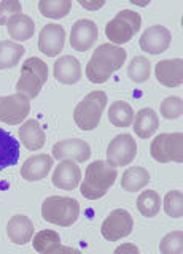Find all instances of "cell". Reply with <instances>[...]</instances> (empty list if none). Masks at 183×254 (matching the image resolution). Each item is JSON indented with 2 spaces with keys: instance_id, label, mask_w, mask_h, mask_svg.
<instances>
[{
  "instance_id": "6da1fadb",
  "label": "cell",
  "mask_w": 183,
  "mask_h": 254,
  "mask_svg": "<svg viewBox=\"0 0 183 254\" xmlns=\"http://www.w3.org/2000/svg\"><path fill=\"white\" fill-rule=\"evenodd\" d=\"M126 62V50L121 46L103 43L95 48L90 62L86 65V76L94 84L108 81L111 73L123 67Z\"/></svg>"
},
{
  "instance_id": "7a4b0ae2",
  "label": "cell",
  "mask_w": 183,
  "mask_h": 254,
  "mask_svg": "<svg viewBox=\"0 0 183 254\" xmlns=\"http://www.w3.org/2000/svg\"><path fill=\"white\" fill-rule=\"evenodd\" d=\"M118 177L116 169L110 165L107 161H94L88 165L86 177L82 183V195L88 200H95V198L103 197L108 189L115 185Z\"/></svg>"
},
{
  "instance_id": "3957f363",
  "label": "cell",
  "mask_w": 183,
  "mask_h": 254,
  "mask_svg": "<svg viewBox=\"0 0 183 254\" xmlns=\"http://www.w3.org/2000/svg\"><path fill=\"white\" fill-rule=\"evenodd\" d=\"M42 216L50 224L69 227L80 216V203L72 197L51 195L42 203Z\"/></svg>"
},
{
  "instance_id": "277c9868",
  "label": "cell",
  "mask_w": 183,
  "mask_h": 254,
  "mask_svg": "<svg viewBox=\"0 0 183 254\" xmlns=\"http://www.w3.org/2000/svg\"><path fill=\"white\" fill-rule=\"evenodd\" d=\"M108 97L103 91H92L74 110V121L82 130H94L100 123L102 111L107 107Z\"/></svg>"
},
{
  "instance_id": "5b68a950",
  "label": "cell",
  "mask_w": 183,
  "mask_h": 254,
  "mask_svg": "<svg viewBox=\"0 0 183 254\" xmlns=\"http://www.w3.org/2000/svg\"><path fill=\"white\" fill-rule=\"evenodd\" d=\"M48 81V65L38 58H29L21 67V75L16 83V91L26 94L29 99L38 97Z\"/></svg>"
},
{
  "instance_id": "8992f818",
  "label": "cell",
  "mask_w": 183,
  "mask_h": 254,
  "mask_svg": "<svg viewBox=\"0 0 183 254\" xmlns=\"http://www.w3.org/2000/svg\"><path fill=\"white\" fill-rule=\"evenodd\" d=\"M142 26V16L134 10H121L105 26V35L111 45H123L131 42Z\"/></svg>"
},
{
  "instance_id": "52a82bcc",
  "label": "cell",
  "mask_w": 183,
  "mask_h": 254,
  "mask_svg": "<svg viewBox=\"0 0 183 254\" xmlns=\"http://www.w3.org/2000/svg\"><path fill=\"white\" fill-rule=\"evenodd\" d=\"M150 154L155 161L166 164V162H183V133H159L155 140L151 141Z\"/></svg>"
},
{
  "instance_id": "ba28073f",
  "label": "cell",
  "mask_w": 183,
  "mask_h": 254,
  "mask_svg": "<svg viewBox=\"0 0 183 254\" xmlns=\"http://www.w3.org/2000/svg\"><path fill=\"white\" fill-rule=\"evenodd\" d=\"M30 113V99L26 94L16 92L0 97V123L16 126L26 121Z\"/></svg>"
},
{
  "instance_id": "9c48e42d",
  "label": "cell",
  "mask_w": 183,
  "mask_h": 254,
  "mask_svg": "<svg viewBox=\"0 0 183 254\" xmlns=\"http://www.w3.org/2000/svg\"><path fill=\"white\" fill-rule=\"evenodd\" d=\"M132 229H134L132 214L124 208H116L102 222L100 234L107 242H118L121 238L131 235Z\"/></svg>"
},
{
  "instance_id": "30bf717a",
  "label": "cell",
  "mask_w": 183,
  "mask_h": 254,
  "mask_svg": "<svg viewBox=\"0 0 183 254\" xmlns=\"http://www.w3.org/2000/svg\"><path fill=\"white\" fill-rule=\"evenodd\" d=\"M135 154H137V143L129 133L116 135L107 146V162L115 169L131 164Z\"/></svg>"
},
{
  "instance_id": "8fae6325",
  "label": "cell",
  "mask_w": 183,
  "mask_h": 254,
  "mask_svg": "<svg viewBox=\"0 0 183 254\" xmlns=\"http://www.w3.org/2000/svg\"><path fill=\"white\" fill-rule=\"evenodd\" d=\"M171 42H172L171 30L161 26V24H155V26L148 27L140 35L139 45L140 50L148 54H161L171 46Z\"/></svg>"
},
{
  "instance_id": "7c38bea8",
  "label": "cell",
  "mask_w": 183,
  "mask_h": 254,
  "mask_svg": "<svg viewBox=\"0 0 183 254\" xmlns=\"http://www.w3.org/2000/svg\"><path fill=\"white\" fill-rule=\"evenodd\" d=\"M99 37V29L91 19H78L70 30V45L75 51L85 53L95 43Z\"/></svg>"
},
{
  "instance_id": "4fadbf2b",
  "label": "cell",
  "mask_w": 183,
  "mask_h": 254,
  "mask_svg": "<svg viewBox=\"0 0 183 254\" xmlns=\"http://www.w3.org/2000/svg\"><path fill=\"white\" fill-rule=\"evenodd\" d=\"M66 43V29L61 24H48L38 35V51L48 58H54L64 50Z\"/></svg>"
},
{
  "instance_id": "5bb4252c",
  "label": "cell",
  "mask_w": 183,
  "mask_h": 254,
  "mask_svg": "<svg viewBox=\"0 0 183 254\" xmlns=\"http://www.w3.org/2000/svg\"><path fill=\"white\" fill-rule=\"evenodd\" d=\"M91 156V146L82 138L61 140L53 146V157L58 161L72 159L77 162H86Z\"/></svg>"
},
{
  "instance_id": "9a60e30c",
  "label": "cell",
  "mask_w": 183,
  "mask_h": 254,
  "mask_svg": "<svg viewBox=\"0 0 183 254\" xmlns=\"http://www.w3.org/2000/svg\"><path fill=\"white\" fill-rule=\"evenodd\" d=\"M51 181L58 189L74 190L82 181V170H80L77 162L70 161V159H64L56 165Z\"/></svg>"
},
{
  "instance_id": "2e32d148",
  "label": "cell",
  "mask_w": 183,
  "mask_h": 254,
  "mask_svg": "<svg viewBox=\"0 0 183 254\" xmlns=\"http://www.w3.org/2000/svg\"><path fill=\"white\" fill-rule=\"evenodd\" d=\"M156 79L163 86L177 87L183 83V61L182 59H166L159 61L155 67Z\"/></svg>"
},
{
  "instance_id": "e0dca14e",
  "label": "cell",
  "mask_w": 183,
  "mask_h": 254,
  "mask_svg": "<svg viewBox=\"0 0 183 254\" xmlns=\"http://www.w3.org/2000/svg\"><path fill=\"white\" fill-rule=\"evenodd\" d=\"M32 246L37 253L42 254H77V250L69 248V246L61 245V237L56 230H40L32 240Z\"/></svg>"
},
{
  "instance_id": "ac0fdd59",
  "label": "cell",
  "mask_w": 183,
  "mask_h": 254,
  "mask_svg": "<svg viewBox=\"0 0 183 254\" xmlns=\"http://www.w3.org/2000/svg\"><path fill=\"white\" fill-rule=\"evenodd\" d=\"M53 167V157L50 154H35L26 159L21 167V177L26 181H40L48 177Z\"/></svg>"
},
{
  "instance_id": "d6986e66",
  "label": "cell",
  "mask_w": 183,
  "mask_h": 254,
  "mask_svg": "<svg viewBox=\"0 0 183 254\" xmlns=\"http://www.w3.org/2000/svg\"><path fill=\"white\" fill-rule=\"evenodd\" d=\"M54 78L59 83L72 86L82 78V65L74 56H62L54 62Z\"/></svg>"
},
{
  "instance_id": "ffe728a7",
  "label": "cell",
  "mask_w": 183,
  "mask_h": 254,
  "mask_svg": "<svg viewBox=\"0 0 183 254\" xmlns=\"http://www.w3.org/2000/svg\"><path fill=\"white\" fill-rule=\"evenodd\" d=\"M6 235L14 245H26L34 237V224L26 214H14L6 224Z\"/></svg>"
},
{
  "instance_id": "44dd1931",
  "label": "cell",
  "mask_w": 183,
  "mask_h": 254,
  "mask_svg": "<svg viewBox=\"0 0 183 254\" xmlns=\"http://www.w3.org/2000/svg\"><path fill=\"white\" fill-rule=\"evenodd\" d=\"M18 137L29 151L42 149L46 141L45 130L42 129V126H40L37 119H27L26 123H22V126L18 130Z\"/></svg>"
},
{
  "instance_id": "7402d4cb",
  "label": "cell",
  "mask_w": 183,
  "mask_h": 254,
  "mask_svg": "<svg viewBox=\"0 0 183 254\" xmlns=\"http://www.w3.org/2000/svg\"><path fill=\"white\" fill-rule=\"evenodd\" d=\"M6 30H8V35L13 38V42H26V40L34 37L35 24L32 21L30 16L19 13L8 19Z\"/></svg>"
},
{
  "instance_id": "603a6c76",
  "label": "cell",
  "mask_w": 183,
  "mask_h": 254,
  "mask_svg": "<svg viewBox=\"0 0 183 254\" xmlns=\"http://www.w3.org/2000/svg\"><path fill=\"white\" fill-rule=\"evenodd\" d=\"M19 159V143L10 132L0 129V170L14 165Z\"/></svg>"
},
{
  "instance_id": "cb8c5ba5",
  "label": "cell",
  "mask_w": 183,
  "mask_h": 254,
  "mask_svg": "<svg viewBox=\"0 0 183 254\" xmlns=\"http://www.w3.org/2000/svg\"><path fill=\"white\" fill-rule=\"evenodd\" d=\"M134 132L140 138H150L159 127V118L153 108H142L134 116Z\"/></svg>"
},
{
  "instance_id": "d4e9b609",
  "label": "cell",
  "mask_w": 183,
  "mask_h": 254,
  "mask_svg": "<svg viewBox=\"0 0 183 254\" xmlns=\"http://www.w3.org/2000/svg\"><path fill=\"white\" fill-rule=\"evenodd\" d=\"M150 183V173L143 167H131L123 173L121 188L127 192H137Z\"/></svg>"
},
{
  "instance_id": "484cf974",
  "label": "cell",
  "mask_w": 183,
  "mask_h": 254,
  "mask_svg": "<svg viewBox=\"0 0 183 254\" xmlns=\"http://www.w3.org/2000/svg\"><path fill=\"white\" fill-rule=\"evenodd\" d=\"M24 56V46L13 42L3 40L0 42V70L13 68Z\"/></svg>"
},
{
  "instance_id": "4316f807",
  "label": "cell",
  "mask_w": 183,
  "mask_h": 254,
  "mask_svg": "<svg viewBox=\"0 0 183 254\" xmlns=\"http://www.w3.org/2000/svg\"><path fill=\"white\" fill-rule=\"evenodd\" d=\"M134 110L127 102L116 100L108 108V121L115 127H129L134 121Z\"/></svg>"
},
{
  "instance_id": "83f0119b",
  "label": "cell",
  "mask_w": 183,
  "mask_h": 254,
  "mask_svg": "<svg viewBox=\"0 0 183 254\" xmlns=\"http://www.w3.org/2000/svg\"><path fill=\"white\" fill-rule=\"evenodd\" d=\"M38 10L45 18L62 19L70 13L72 2L70 0H40Z\"/></svg>"
},
{
  "instance_id": "f1b7e54d",
  "label": "cell",
  "mask_w": 183,
  "mask_h": 254,
  "mask_svg": "<svg viewBox=\"0 0 183 254\" xmlns=\"http://www.w3.org/2000/svg\"><path fill=\"white\" fill-rule=\"evenodd\" d=\"M161 208V197L153 189H147L140 192L137 198V210L142 216L145 218H155Z\"/></svg>"
},
{
  "instance_id": "f546056e",
  "label": "cell",
  "mask_w": 183,
  "mask_h": 254,
  "mask_svg": "<svg viewBox=\"0 0 183 254\" xmlns=\"http://www.w3.org/2000/svg\"><path fill=\"white\" fill-rule=\"evenodd\" d=\"M151 75V65L150 61L143 56H135L127 65V76H129L134 83H145Z\"/></svg>"
},
{
  "instance_id": "4dcf8cb0",
  "label": "cell",
  "mask_w": 183,
  "mask_h": 254,
  "mask_svg": "<svg viewBox=\"0 0 183 254\" xmlns=\"http://www.w3.org/2000/svg\"><path fill=\"white\" fill-rule=\"evenodd\" d=\"M164 211L167 216L180 219L183 216V195L180 190H169L164 197Z\"/></svg>"
},
{
  "instance_id": "1f68e13d",
  "label": "cell",
  "mask_w": 183,
  "mask_h": 254,
  "mask_svg": "<svg viewBox=\"0 0 183 254\" xmlns=\"http://www.w3.org/2000/svg\"><path fill=\"white\" fill-rule=\"evenodd\" d=\"M159 251L163 254H180L183 251V232L182 230H174L167 234L161 243H159Z\"/></svg>"
},
{
  "instance_id": "d6a6232c",
  "label": "cell",
  "mask_w": 183,
  "mask_h": 254,
  "mask_svg": "<svg viewBox=\"0 0 183 254\" xmlns=\"http://www.w3.org/2000/svg\"><path fill=\"white\" fill-rule=\"evenodd\" d=\"M159 111L166 119H177L182 116V111H183V100L180 97H166L161 105H159Z\"/></svg>"
},
{
  "instance_id": "836d02e7",
  "label": "cell",
  "mask_w": 183,
  "mask_h": 254,
  "mask_svg": "<svg viewBox=\"0 0 183 254\" xmlns=\"http://www.w3.org/2000/svg\"><path fill=\"white\" fill-rule=\"evenodd\" d=\"M19 13H22V5L18 0H3V2H0V26H6L8 19Z\"/></svg>"
},
{
  "instance_id": "e575fe53",
  "label": "cell",
  "mask_w": 183,
  "mask_h": 254,
  "mask_svg": "<svg viewBox=\"0 0 183 254\" xmlns=\"http://www.w3.org/2000/svg\"><path fill=\"white\" fill-rule=\"evenodd\" d=\"M78 3L82 5L83 8H86V10L97 11L99 8H102L103 5H105V0H97V2H86V0H80Z\"/></svg>"
},
{
  "instance_id": "d590c367",
  "label": "cell",
  "mask_w": 183,
  "mask_h": 254,
  "mask_svg": "<svg viewBox=\"0 0 183 254\" xmlns=\"http://www.w3.org/2000/svg\"><path fill=\"white\" fill-rule=\"evenodd\" d=\"M116 254H121V253H132V254H137L139 253V248L135 245H131V243H124L121 246H118L115 250Z\"/></svg>"
}]
</instances>
